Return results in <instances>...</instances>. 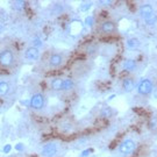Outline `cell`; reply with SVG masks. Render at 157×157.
Here are the masks:
<instances>
[{"instance_id":"23","label":"cell","mask_w":157,"mask_h":157,"mask_svg":"<svg viewBox=\"0 0 157 157\" xmlns=\"http://www.w3.org/2000/svg\"><path fill=\"white\" fill-rule=\"evenodd\" d=\"M152 97L157 99V87H154V90H152Z\"/></svg>"},{"instance_id":"9","label":"cell","mask_w":157,"mask_h":157,"mask_svg":"<svg viewBox=\"0 0 157 157\" xmlns=\"http://www.w3.org/2000/svg\"><path fill=\"white\" fill-rule=\"evenodd\" d=\"M25 56L27 59L29 61H35V59H37L40 57V50L39 48H36V47H30L28 48L26 52H25Z\"/></svg>"},{"instance_id":"5","label":"cell","mask_w":157,"mask_h":157,"mask_svg":"<svg viewBox=\"0 0 157 157\" xmlns=\"http://www.w3.org/2000/svg\"><path fill=\"white\" fill-rule=\"evenodd\" d=\"M57 144L54 142L47 143L42 147V155L45 157H54L57 154Z\"/></svg>"},{"instance_id":"25","label":"cell","mask_w":157,"mask_h":157,"mask_svg":"<svg viewBox=\"0 0 157 157\" xmlns=\"http://www.w3.org/2000/svg\"><path fill=\"white\" fill-rule=\"evenodd\" d=\"M22 149H23L22 144H17V150H22Z\"/></svg>"},{"instance_id":"7","label":"cell","mask_w":157,"mask_h":157,"mask_svg":"<svg viewBox=\"0 0 157 157\" xmlns=\"http://www.w3.org/2000/svg\"><path fill=\"white\" fill-rule=\"evenodd\" d=\"M154 14H155V12H154V8H152L151 5L144 4V5H142L140 7V15H141V17H143V20L150 17L151 15H154Z\"/></svg>"},{"instance_id":"20","label":"cell","mask_w":157,"mask_h":157,"mask_svg":"<svg viewBox=\"0 0 157 157\" xmlns=\"http://www.w3.org/2000/svg\"><path fill=\"white\" fill-rule=\"evenodd\" d=\"M85 22H86V25H87V26H92V25H93V17H86Z\"/></svg>"},{"instance_id":"4","label":"cell","mask_w":157,"mask_h":157,"mask_svg":"<svg viewBox=\"0 0 157 157\" xmlns=\"http://www.w3.org/2000/svg\"><path fill=\"white\" fill-rule=\"evenodd\" d=\"M44 95L42 93H35L30 99V106L34 109H41L44 106Z\"/></svg>"},{"instance_id":"3","label":"cell","mask_w":157,"mask_h":157,"mask_svg":"<svg viewBox=\"0 0 157 157\" xmlns=\"http://www.w3.org/2000/svg\"><path fill=\"white\" fill-rule=\"evenodd\" d=\"M13 62H14V56L10 49H5L0 52V64L2 67H11Z\"/></svg>"},{"instance_id":"18","label":"cell","mask_w":157,"mask_h":157,"mask_svg":"<svg viewBox=\"0 0 157 157\" xmlns=\"http://www.w3.org/2000/svg\"><path fill=\"white\" fill-rule=\"evenodd\" d=\"M144 21H146V25L152 26V25H155V23L157 22V15H156V14H154V15H151L150 17H148V19H146Z\"/></svg>"},{"instance_id":"24","label":"cell","mask_w":157,"mask_h":157,"mask_svg":"<svg viewBox=\"0 0 157 157\" xmlns=\"http://www.w3.org/2000/svg\"><path fill=\"white\" fill-rule=\"evenodd\" d=\"M4 151H5L6 154L11 151V146H10V144H8V146H5V148H4Z\"/></svg>"},{"instance_id":"22","label":"cell","mask_w":157,"mask_h":157,"mask_svg":"<svg viewBox=\"0 0 157 157\" xmlns=\"http://www.w3.org/2000/svg\"><path fill=\"white\" fill-rule=\"evenodd\" d=\"M90 7H91V2H86V5L80 6V10H82V11H86V10H89Z\"/></svg>"},{"instance_id":"21","label":"cell","mask_w":157,"mask_h":157,"mask_svg":"<svg viewBox=\"0 0 157 157\" xmlns=\"http://www.w3.org/2000/svg\"><path fill=\"white\" fill-rule=\"evenodd\" d=\"M92 151V149H86V150H84V151L82 152V155L80 156L82 157H86V156H89L90 155V152Z\"/></svg>"},{"instance_id":"8","label":"cell","mask_w":157,"mask_h":157,"mask_svg":"<svg viewBox=\"0 0 157 157\" xmlns=\"http://www.w3.org/2000/svg\"><path fill=\"white\" fill-rule=\"evenodd\" d=\"M63 63V56L61 54H51L49 57V65L51 67H61Z\"/></svg>"},{"instance_id":"16","label":"cell","mask_w":157,"mask_h":157,"mask_svg":"<svg viewBox=\"0 0 157 157\" xmlns=\"http://www.w3.org/2000/svg\"><path fill=\"white\" fill-rule=\"evenodd\" d=\"M10 91V84L6 82H0V95H6Z\"/></svg>"},{"instance_id":"2","label":"cell","mask_w":157,"mask_h":157,"mask_svg":"<svg viewBox=\"0 0 157 157\" xmlns=\"http://www.w3.org/2000/svg\"><path fill=\"white\" fill-rule=\"evenodd\" d=\"M137 92L140 93L141 95H148L152 93V90H154V84L152 82L149 78H144L140 82V84L137 85Z\"/></svg>"},{"instance_id":"13","label":"cell","mask_w":157,"mask_h":157,"mask_svg":"<svg viewBox=\"0 0 157 157\" xmlns=\"http://www.w3.org/2000/svg\"><path fill=\"white\" fill-rule=\"evenodd\" d=\"M127 47L129 49H136L140 47V40L136 39V37H130V39L127 40Z\"/></svg>"},{"instance_id":"12","label":"cell","mask_w":157,"mask_h":157,"mask_svg":"<svg viewBox=\"0 0 157 157\" xmlns=\"http://www.w3.org/2000/svg\"><path fill=\"white\" fill-rule=\"evenodd\" d=\"M51 89L55 91L63 90V79L62 78H54L51 80Z\"/></svg>"},{"instance_id":"11","label":"cell","mask_w":157,"mask_h":157,"mask_svg":"<svg viewBox=\"0 0 157 157\" xmlns=\"http://www.w3.org/2000/svg\"><path fill=\"white\" fill-rule=\"evenodd\" d=\"M137 67V63L136 61L134 59H132V58H129V59H126L122 64V67H124V71H128V72H132V71H134L135 69Z\"/></svg>"},{"instance_id":"10","label":"cell","mask_w":157,"mask_h":157,"mask_svg":"<svg viewBox=\"0 0 157 157\" xmlns=\"http://www.w3.org/2000/svg\"><path fill=\"white\" fill-rule=\"evenodd\" d=\"M122 87H124V90L126 91V92H132V91L136 87V86H135L134 78H132V77L124 78V80H122Z\"/></svg>"},{"instance_id":"19","label":"cell","mask_w":157,"mask_h":157,"mask_svg":"<svg viewBox=\"0 0 157 157\" xmlns=\"http://www.w3.org/2000/svg\"><path fill=\"white\" fill-rule=\"evenodd\" d=\"M14 7L17 8V10H21L25 7V1H15L14 2Z\"/></svg>"},{"instance_id":"15","label":"cell","mask_w":157,"mask_h":157,"mask_svg":"<svg viewBox=\"0 0 157 157\" xmlns=\"http://www.w3.org/2000/svg\"><path fill=\"white\" fill-rule=\"evenodd\" d=\"M148 126L151 130H156L157 129V114H154L150 117L149 119V122H148Z\"/></svg>"},{"instance_id":"1","label":"cell","mask_w":157,"mask_h":157,"mask_svg":"<svg viewBox=\"0 0 157 157\" xmlns=\"http://www.w3.org/2000/svg\"><path fill=\"white\" fill-rule=\"evenodd\" d=\"M136 149V142L132 139H126L119 144V152L124 156H129L135 151Z\"/></svg>"},{"instance_id":"17","label":"cell","mask_w":157,"mask_h":157,"mask_svg":"<svg viewBox=\"0 0 157 157\" xmlns=\"http://www.w3.org/2000/svg\"><path fill=\"white\" fill-rule=\"evenodd\" d=\"M112 114H113V109L111 107H106V108H104L101 111V117H104V118H109V117H112Z\"/></svg>"},{"instance_id":"14","label":"cell","mask_w":157,"mask_h":157,"mask_svg":"<svg viewBox=\"0 0 157 157\" xmlns=\"http://www.w3.org/2000/svg\"><path fill=\"white\" fill-rule=\"evenodd\" d=\"M75 87V82L71 78L63 79V91H70Z\"/></svg>"},{"instance_id":"6","label":"cell","mask_w":157,"mask_h":157,"mask_svg":"<svg viewBox=\"0 0 157 157\" xmlns=\"http://www.w3.org/2000/svg\"><path fill=\"white\" fill-rule=\"evenodd\" d=\"M117 29V25L114 21H111V20H107V21H104L102 25L100 26V30L105 34H112L115 32Z\"/></svg>"}]
</instances>
